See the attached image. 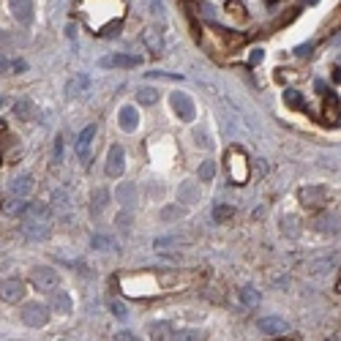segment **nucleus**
<instances>
[{
	"instance_id": "10",
	"label": "nucleus",
	"mask_w": 341,
	"mask_h": 341,
	"mask_svg": "<svg viewBox=\"0 0 341 341\" xmlns=\"http://www.w3.org/2000/svg\"><path fill=\"white\" fill-rule=\"evenodd\" d=\"M30 281L36 284V290L49 292V290H55V287H57V270H52V268H36L30 273Z\"/></svg>"
},
{
	"instance_id": "26",
	"label": "nucleus",
	"mask_w": 341,
	"mask_h": 341,
	"mask_svg": "<svg viewBox=\"0 0 341 341\" xmlns=\"http://www.w3.org/2000/svg\"><path fill=\"white\" fill-rule=\"evenodd\" d=\"M90 246L96 248V251H115V240L109 238V235H93V238H90Z\"/></svg>"
},
{
	"instance_id": "22",
	"label": "nucleus",
	"mask_w": 341,
	"mask_h": 341,
	"mask_svg": "<svg viewBox=\"0 0 341 341\" xmlns=\"http://www.w3.org/2000/svg\"><path fill=\"white\" fill-rule=\"evenodd\" d=\"M11 112H14V118H19V120H33L36 118V107H33L30 98H19Z\"/></svg>"
},
{
	"instance_id": "36",
	"label": "nucleus",
	"mask_w": 341,
	"mask_h": 341,
	"mask_svg": "<svg viewBox=\"0 0 341 341\" xmlns=\"http://www.w3.org/2000/svg\"><path fill=\"white\" fill-rule=\"evenodd\" d=\"M14 68V60H8L5 55H0V74H5V71H11Z\"/></svg>"
},
{
	"instance_id": "43",
	"label": "nucleus",
	"mask_w": 341,
	"mask_h": 341,
	"mask_svg": "<svg viewBox=\"0 0 341 341\" xmlns=\"http://www.w3.org/2000/svg\"><path fill=\"white\" fill-rule=\"evenodd\" d=\"M118 339H126V341H131V339H134V333H129V331H126V333H118Z\"/></svg>"
},
{
	"instance_id": "2",
	"label": "nucleus",
	"mask_w": 341,
	"mask_h": 341,
	"mask_svg": "<svg viewBox=\"0 0 341 341\" xmlns=\"http://www.w3.org/2000/svg\"><path fill=\"white\" fill-rule=\"evenodd\" d=\"M170 107L175 109V115L183 120V123H191L196 118V107L194 101L188 98L186 93H180V90H175V93H170Z\"/></svg>"
},
{
	"instance_id": "44",
	"label": "nucleus",
	"mask_w": 341,
	"mask_h": 341,
	"mask_svg": "<svg viewBox=\"0 0 341 341\" xmlns=\"http://www.w3.org/2000/svg\"><path fill=\"white\" fill-rule=\"evenodd\" d=\"M333 82H341V68H333Z\"/></svg>"
},
{
	"instance_id": "18",
	"label": "nucleus",
	"mask_w": 341,
	"mask_h": 341,
	"mask_svg": "<svg viewBox=\"0 0 341 341\" xmlns=\"http://www.w3.org/2000/svg\"><path fill=\"white\" fill-rule=\"evenodd\" d=\"M142 41H145V47L150 49V55H161V52H164V38H161V27H150V30H145Z\"/></svg>"
},
{
	"instance_id": "12",
	"label": "nucleus",
	"mask_w": 341,
	"mask_h": 341,
	"mask_svg": "<svg viewBox=\"0 0 341 341\" xmlns=\"http://www.w3.org/2000/svg\"><path fill=\"white\" fill-rule=\"evenodd\" d=\"M257 328L262 333H268V336H281V333L290 331V325H287L281 317H259L257 320Z\"/></svg>"
},
{
	"instance_id": "29",
	"label": "nucleus",
	"mask_w": 341,
	"mask_h": 341,
	"mask_svg": "<svg viewBox=\"0 0 341 341\" xmlns=\"http://www.w3.org/2000/svg\"><path fill=\"white\" fill-rule=\"evenodd\" d=\"M25 216H30V218H44V221H47V218H49V207L41 205V202H27V213H25Z\"/></svg>"
},
{
	"instance_id": "46",
	"label": "nucleus",
	"mask_w": 341,
	"mask_h": 341,
	"mask_svg": "<svg viewBox=\"0 0 341 341\" xmlns=\"http://www.w3.org/2000/svg\"><path fill=\"white\" fill-rule=\"evenodd\" d=\"M306 3H309V5H314V3H320V0H306Z\"/></svg>"
},
{
	"instance_id": "15",
	"label": "nucleus",
	"mask_w": 341,
	"mask_h": 341,
	"mask_svg": "<svg viewBox=\"0 0 341 341\" xmlns=\"http://www.w3.org/2000/svg\"><path fill=\"white\" fill-rule=\"evenodd\" d=\"M93 137H96V126H88V129H82V134H79V140H77L79 161H88V159H90V145H93Z\"/></svg>"
},
{
	"instance_id": "13",
	"label": "nucleus",
	"mask_w": 341,
	"mask_h": 341,
	"mask_svg": "<svg viewBox=\"0 0 341 341\" xmlns=\"http://www.w3.org/2000/svg\"><path fill=\"white\" fill-rule=\"evenodd\" d=\"M88 88H90L88 74H74L66 85V96L68 98H82V96H88Z\"/></svg>"
},
{
	"instance_id": "45",
	"label": "nucleus",
	"mask_w": 341,
	"mask_h": 341,
	"mask_svg": "<svg viewBox=\"0 0 341 341\" xmlns=\"http://www.w3.org/2000/svg\"><path fill=\"white\" fill-rule=\"evenodd\" d=\"M336 22H341V11H339V14H336V16H333V19H331V22H328V27H333V25H336Z\"/></svg>"
},
{
	"instance_id": "38",
	"label": "nucleus",
	"mask_w": 341,
	"mask_h": 341,
	"mask_svg": "<svg viewBox=\"0 0 341 341\" xmlns=\"http://www.w3.org/2000/svg\"><path fill=\"white\" fill-rule=\"evenodd\" d=\"M177 238H159L156 240V248H164V246H175Z\"/></svg>"
},
{
	"instance_id": "27",
	"label": "nucleus",
	"mask_w": 341,
	"mask_h": 341,
	"mask_svg": "<svg viewBox=\"0 0 341 341\" xmlns=\"http://www.w3.org/2000/svg\"><path fill=\"white\" fill-rule=\"evenodd\" d=\"M186 216V205H167L161 207V218L164 221H175V218H183Z\"/></svg>"
},
{
	"instance_id": "17",
	"label": "nucleus",
	"mask_w": 341,
	"mask_h": 341,
	"mask_svg": "<svg viewBox=\"0 0 341 341\" xmlns=\"http://www.w3.org/2000/svg\"><path fill=\"white\" fill-rule=\"evenodd\" d=\"M118 120H120V129H123L126 134L137 131V126H140V118H137V109L134 107H120Z\"/></svg>"
},
{
	"instance_id": "23",
	"label": "nucleus",
	"mask_w": 341,
	"mask_h": 341,
	"mask_svg": "<svg viewBox=\"0 0 341 341\" xmlns=\"http://www.w3.org/2000/svg\"><path fill=\"white\" fill-rule=\"evenodd\" d=\"M52 309H55L57 314H71L74 303H71V298H68V292L57 290L55 295H52Z\"/></svg>"
},
{
	"instance_id": "42",
	"label": "nucleus",
	"mask_w": 341,
	"mask_h": 341,
	"mask_svg": "<svg viewBox=\"0 0 341 341\" xmlns=\"http://www.w3.org/2000/svg\"><path fill=\"white\" fill-rule=\"evenodd\" d=\"M25 68H27L25 60H14V71H25Z\"/></svg>"
},
{
	"instance_id": "16",
	"label": "nucleus",
	"mask_w": 341,
	"mask_h": 341,
	"mask_svg": "<svg viewBox=\"0 0 341 341\" xmlns=\"http://www.w3.org/2000/svg\"><path fill=\"white\" fill-rule=\"evenodd\" d=\"M317 232H325V235H339L341 232V218L333 216V213H322L317 218Z\"/></svg>"
},
{
	"instance_id": "1",
	"label": "nucleus",
	"mask_w": 341,
	"mask_h": 341,
	"mask_svg": "<svg viewBox=\"0 0 341 341\" xmlns=\"http://www.w3.org/2000/svg\"><path fill=\"white\" fill-rule=\"evenodd\" d=\"M227 170H229V180L238 183V186H243V183L248 180L251 167H248V159H246V153L240 148H229L227 150Z\"/></svg>"
},
{
	"instance_id": "24",
	"label": "nucleus",
	"mask_w": 341,
	"mask_h": 341,
	"mask_svg": "<svg viewBox=\"0 0 341 341\" xmlns=\"http://www.w3.org/2000/svg\"><path fill=\"white\" fill-rule=\"evenodd\" d=\"M33 191V177L30 175H22V177H16L14 183H11V194L14 196H27Z\"/></svg>"
},
{
	"instance_id": "28",
	"label": "nucleus",
	"mask_w": 341,
	"mask_h": 341,
	"mask_svg": "<svg viewBox=\"0 0 341 341\" xmlns=\"http://www.w3.org/2000/svg\"><path fill=\"white\" fill-rule=\"evenodd\" d=\"M284 104L290 109H306V98H303V93H298V90H287V93H284Z\"/></svg>"
},
{
	"instance_id": "41",
	"label": "nucleus",
	"mask_w": 341,
	"mask_h": 341,
	"mask_svg": "<svg viewBox=\"0 0 341 341\" xmlns=\"http://www.w3.org/2000/svg\"><path fill=\"white\" fill-rule=\"evenodd\" d=\"M196 145H199V148H210V142L205 140V134H202V131H196Z\"/></svg>"
},
{
	"instance_id": "39",
	"label": "nucleus",
	"mask_w": 341,
	"mask_h": 341,
	"mask_svg": "<svg viewBox=\"0 0 341 341\" xmlns=\"http://www.w3.org/2000/svg\"><path fill=\"white\" fill-rule=\"evenodd\" d=\"M199 8H202V16H207V19H213V16H216V11H213L210 3H202Z\"/></svg>"
},
{
	"instance_id": "8",
	"label": "nucleus",
	"mask_w": 341,
	"mask_h": 341,
	"mask_svg": "<svg viewBox=\"0 0 341 341\" xmlns=\"http://www.w3.org/2000/svg\"><path fill=\"white\" fill-rule=\"evenodd\" d=\"M325 188H320V186H303L298 191V199H300V205L303 207H309V210H317L320 205H325Z\"/></svg>"
},
{
	"instance_id": "20",
	"label": "nucleus",
	"mask_w": 341,
	"mask_h": 341,
	"mask_svg": "<svg viewBox=\"0 0 341 341\" xmlns=\"http://www.w3.org/2000/svg\"><path fill=\"white\" fill-rule=\"evenodd\" d=\"M3 213H5V216H16V218H19V216H25V213H27V202L22 199V196H11V199L3 202Z\"/></svg>"
},
{
	"instance_id": "47",
	"label": "nucleus",
	"mask_w": 341,
	"mask_h": 341,
	"mask_svg": "<svg viewBox=\"0 0 341 341\" xmlns=\"http://www.w3.org/2000/svg\"><path fill=\"white\" fill-rule=\"evenodd\" d=\"M0 104H3V98H0Z\"/></svg>"
},
{
	"instance_id": "14",
	"label": "nucleus",
	"mask_w": 341,
	"mask_h": 341,
	"mask_svg": "<svg viewBox=\"0 0 341 341\" xmlns=\"http://www.w3.org/2000/svg\"><path fill=\"white\" fill-rule=\"evenodd\" d=\"M115 196H118V202L126 210H131V207L137 205V186L134 183H120V186L115 188Z\"/></svg>"
},
{
	"instance_id": "25",
	"label": "nucleus",
	"mask_w": 341,
	"mask_h": 341,
	"mask_svg": "<svg viewBox=\"0 0 341 341\" xmlns=\"http://www.w3.org/2000/svg\"><path fill=\"white\" fill-rule=\"evenodd\" d=\"M232 216H235V207H232V205H227V202H218V205L213 207V221H218V224L229 221Z\"/></svg>"
},
{
	"instance_id": "11",
	"label": "nucleus",
	"mask_w": 341,
	"mask_h": 341,
	"mask_svg": "<svg viewBox=\"0 0 341 341\" xmlns=\"http://www.w3.org/2000/svg\"><path fill=\"white\" fill-rule=\"evenodd\" d=\"M22 235H25L27 240H47L52 235V229L47 227L44 218H30V221L22 224Z\"/></svg>"
},
{
	"instance_id": "3",
	"label": "nucleus",
	"mask_w": 341,
	"mask_h": 341,
	"mask_svg": "<svg viewBox=\"0 0 341 341\" xmlns=\"http://www.w3.org/2000/svg\"><path fill=\"white\" fill-rule=\"evenodd\" d=\"M22 322H25L27 328H44L49 320V311L44 303H27L25 309H22Z\"/></svg>"
},
{
	"instance_id": "4",
	"label": "nucleus",
	"mask_w": 341,
	"mask_h": 341,
	"mask_svg": "<svg viewBox=\"0 0 341 341\" xmlns=\"http://www.w3.org/2000/svg\"><path fill=\"white\" fill-rule=\"evenodd\" d=\"M140 63H142V57H140V55L112 52V55L101 57V60H98V66H101V68H134V66H140Z\"/></svg>"
},
{
	"instance_id": "33",
	"label": "nucleus",
	"mask_w": 341,
	"mask_h": 341,
	"mask_svg": "<svg viewBox=\"0 0 341 341\" xmlns=\"http://www.w3.org/2000/svg\"><path fill=\"white\" fill-rule=\"evenodd\" d=\"M107 306H109V311H112V317H118V320H126V317H129V309H126L120 300H109Z\"/></svg>"
},
{
	"instance_id": "6",
	"label": "nucleus",
	"mask_w": 341,
	"mask_h": 341,
	"mask_svg": "<svg viewBox=\"0 0 341 341\" xmlns=\"http://www.w3.org/2000/svg\"><path fill=\"white\" fill-rule=\"evenodd\" d=\"M322 123L325 126H341V101L339 96L325 93V101H322Z\"/></svg>"
},
{
	"instance_id": "31",
	"label": "nucleus",
	"mask_w": 341,
	"mask_h": 341,
	"mask_svg": "<svg viewBox=\"0 0 341 341\" xmlns=\"http://www.w3.org/2000/svg\"><path fill=\"white\" fill-rule=\"evenodd\" d=\"M213 177H216V164H213V161L210 159H207V161H202V164H199V180H213Z\"/></svg>"
},
{
	"instance_id": "9",
	"label": "nucleus",
	"mask_w": 341,
	"mask_h": 341,
	"mask_svg": "<svg viewBox=\"0 0 341 341\" xmlns=\"http://www.w3.org/2000/svg\"><path fill=\"white\" fill-rule=\"evenodd\" d=\"M123 167H126L123 145H112V148H109V156H107V167H104V172H107L109 177H120V175H123Z\"/></svg>"
},
{
	"instance_id": "37",
	"label": "nucleus",
	"mask_w": 341,
	"mask_h": 341,
	"mask_svg": "<svg viewBox=\"0 0 341 341\" xmlns=\"http://www.w3.org/2000/svg\"><path fill=\"white\" fill-rule=\"evenodd\" d=\"M248 63H251V66H259V63H262V49H254L251 55H248Z\"/></svg>"
},
{
	"instance_id": "21",
	"label": "nucleus",
	"mask_w": 341,
	"mask_h": 341,
	"mask_svg": "<svg viewBox=\"0 0 341 341\" xmlns=\"http://www.w3.org/2000/svg\"><path fill=\"white\" fill-rule=\"evenodd\" d=\"M177 199H180V205H194V202L199 199V188L188 180L180 183V186H177Z\"/></svg>"
},
{
	"instance_id": "32",
	"label": "nucleus",
	"mask_w": 341,
	"mask_h": 341,
	"mask_svg": "<svg viewBox=\"0 0 341 341\" xmlns=\"http://www.w3.org/2000/svg\"><path fill=\"white\" fill-rule=\"evenodd\" d=\"M240 300H243L246 306H257L259 303V292L254 290V287H243V290H240Z\"/></svg>"
},
{
	"instance_id": "35",
	"label": "nucleus",
	"mask_w": 341,
	"mask_h": 341,
	"mask_svg": "<svg viewBox=\"0 0 341 341\" xmlns=\"http://www.w3.org/2000/svg\"><path fill=\"white\" fill-rule=\"evenodd\" d=\"M115 227H120V229H129V227H131V213H120V216L115 218Z\"/></svg>"
},
{
	"instance_id": "19",
	"label": "nucleus",
	"mask_w": 341,
	"mask_h": 341,
	"mask_svg": "<svg viewBox=\"0 0 341 341\" xmlns=\"http://www.w3.org/2000/svg\"><path fill=\"white\" fill-rule=\"evenodd\" d=\"M107 199H109V191L107 188H96L93 196H90V216L98 218L104 213V207H107Z\"/></svg>"
},
{
	"instance_id": "34",
	"label": "nucleus",
	"mask_w": 341,
	"mask_h": 341,
	"mask_svg": "<svg viewBox=\"0 0 341 341\" xmlns=\"http://www.w3.org/2000/svg\"><path fill=\"white\" fill-rule=\"evenodd\" d=\"M240 8H243V5H240L238 0H229V3H227V11H229V14H235L238 19H246V11H240Z\"/></svg>"
},
{
	"instance_id": "30",
	"label": "nucleus",
	"mask_w": 341,
	"mask_h": 341,
	"mask_svg": "<svg viewBox=\"0 0 341 341\" xmlns=\"http://www.w3.org/2000/svg\"><path fill=\"white\" fill-rule=\"evenodd\" d=\"M137 101L150 107V104L159 101V90H156V88H140V90H137Z\"/></svg>"
},
{
	"instance_id": "40",
	"label": "nucleus",
	"mask_w": 341,
	"mask_h": 341,
	"mask_svg": "<svg viewBox=\"0 0 341 341\" xmlns=\"http://www.w3.org/2000/svg\"><path fill=\"white\" fill-rule=\"evenodd\" d=\"M55 159L57 161L63 159V140H60V137H57V142H55Z\"/></svg>"
},
{
	"instance_id": "5",
	"label": "nucleus",
	"mask_w": 341,
	"mask_h": 341,
	"mask_svg": "<svg viewBox=\"0 0 341 341\" xmlns=\"http://www.w3.org/2000/svg\"><path fill=\"white\" fill-rule=\"evenodd\" d=\"M27 287L22 284L19 279H3L0 281V300L3 303H19L22 298H25Z\"/></svg>"
},
{
	"instance_id": "7",
	"label": "nucleus",
	"mask_w": 341,
	"mask_h": 341,
	"mask_svg": "<svg viewBox=\"0 0 341 341\" xmlns=\"http://www.w3.org/2000/svg\"><path fill=\"white\" fill-rule=\"evenodd\" d=\"M11 5V14H14V19L19 22V25H33V19H36V8H33V0H8Z\"/></svg>"
}]
</instances>
